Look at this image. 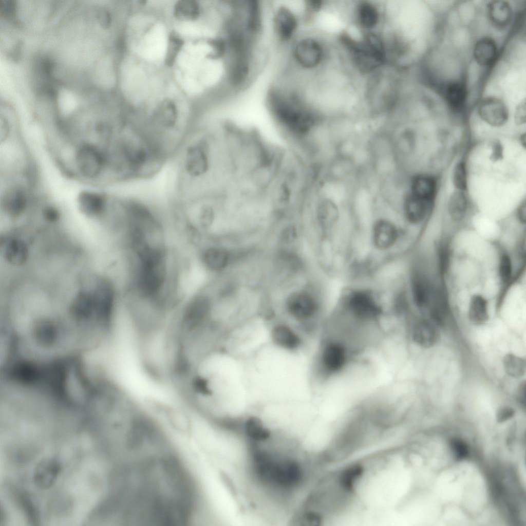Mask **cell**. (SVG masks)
I'll use <instances>...</instances> for the list:
<instances>
[{
  "mask_svg": "<svg viewBox=\"0 0 526 526\" xmlns=\"http://www.w3.org/2000/svg\"><path fill=\"white\" fill-rule=\"evenodd\" d=\"M480 117L493 126L503 125L509 118V112L505 103L500 99L490 97L482 100L478 109Z\"/></svg>",
  "mask_w": 526,
  "mask_h": 526,
  "instance_id": "277c9868",
  "label": "cell"
},
{
  "mask_svg": "<svg viewBox=\"0 0 526 526\" xmlns=\"http://www.w3.org/2000/svg\"><path fill=\"white\" fill-rule=\"evenodd\" d=\"M517 399L519 402L525 405V383H522L519 387L517 392Z\"/></svg>",
  "mask_w": 526,
  "mask_h": 526,
  "instance_id": "d590c367",
  "label": "cell"
},
{
  "mask_svg": "<svg viewBox=\"0 0 526 526\" xmlns=\"http://www.w3.org/2000/svg\"><path fill=\"white\" fill-rule=\"evenodd\" d=\"M517 215L518 220L521 223H525L526 219V205L525 200L519 206L517 212Z\"/></svg>",
  "mask_w": 526,
  "mask_h": 526,
  "instance_id": "e575fe53",
  "label": "cell"
},
{
  "mask_svg": "<svg viewBox=\"0 0 526 526\" xmlns=\"http://www.w3.org/2000/svg\"><path fill=\"white\" fill-rule=\"evenodd\" d=\"M468 317L472 322L476 324H481L487 320V303L481 295L472 296L469 306Z\"/></svg>",
  "mask_w": 526,
  "mask_h": 526,
  "instance_id": "7402d4cb",
  "label": "cell"
},
{
  "mask_svg": "<svg viewBox=\"0 0 526 526\" xmlns=\"http://www.w3.org/2000/svg\"><path fill=\"white\" fill-rule=\"evenodd\" d=\"M61 465L53 458H46L36 465L33 474L34 484L41 489H48L52 486L60 473Z\"/></svg>",
  "mask_w": 526,
  "mask_h": 526,
  "instance_id": "8992f818",
  "label": "cell"
},
{
  "mask_svg": "<svg viewBox=\"0 0 526 526\" xmlns=\"http://www.w3.org/2000/svg\"><path fill=\"white\" fill-rule=\"evenodd\" d=\"M467 208V200L463 191L454 192L448 200V209L451 218L455 221H460L465 216Z\"/></svg>",
  "mask_w": 526,
  "mask_h": 526,
  "instance_id": "603a6c76",
  "label": "cell"
},
{
  "mask_svg": "<svg viewBox=\"0 0 526 526\" xmlns=\"http://www.w3.org/2000/svg\"><path fill=\"white\" fill-rule=\"evenodd\" d=\"M526 107L525 100L520 103L517 106L515 115V120L518 125H521L525 122Z\"/></svg>",
  "mask_w": 526,
  "mask_h": 526,
  "instance_id": "4dcf8cb0",
  "label": "cell"
},
{
  "mask_svg": "<svg viewBox=\"0 0 526 526\" xmlns=\"http://www.w3.org/2000/svg\"><path fill=\"white\" fill-rule=\"evenodd\" d=\"M473 53L475 60L479 65L490 66L495 61L497 57L496 43L492 38L484 37L476 42Z\"/></svg>",
  "mask_w": 526,
  "mask_h": 526,
  "instance_id": "7c38bea8",
  "label": "cell"
},
{
  "mask_svg": "<svg viewBox=\"0 0 526 526\" xmlns=\"http://www.w3.org/2000/svg\"><path fill=\"white\" fill-rule=\"evenodd\" d=\"M452 180L455 187L458 191H464L467 187V176L465 164L462 162L458 163L453 171Z\"/></svg>",
  "mask_w": 526,
  "mask_h": 526,
  "instance_id": "83f0119b",
  "label": "cell"
},
{
  "mask_svg": "<svg viewBox=\"0 0 526 526\" xmlns=\"http://www.w3.org/2000/svg\"><path fill=\"white\" fill-rule=\"evenodd\" d=\"M2 205L4 210L9 215H19L26 206V198L23 191L17 187L9 189L3 197Z\"/></svg>",
  "mask_w": 526,
  "mask_h": 526,
  "instance_id": "2e32d148",
  "label": "cell"
},
{
  "mask_svg": "<svg viewBox=\"0 0 526 526\" xmlns=\"http://www.w3.org/2000/svg\"><path fill=\"white\" fill-rule=\"evenodd\" d=\"M444 97L448 105L453 109H461L467 98V90L464 84L460 81H453L447 84Z\"/></svg>",
  "mask_w": 526,
  "mask_h": 526,
  "instance_id": "e0dca14e",
  "label": "cell"
},
{
  "mask_svg": "<svg viewBox=\"0 0 526 526\" xmlns=\"http://www.w3.org/2000/svg\"><path fill=\"white\" fill-rule=\"evenodd\" d=\"M275 8L272 19L274 33L278 43L287 46L299 29V17L290 5L279 4Z\"/></svg>",
  "mask_w": 526,
  "mask_h": 526,
  "instance_id": "7a4b0ae2",
  "label": "cell"
},
{
  "mask_svg": "<svg viewBox=\"0 0 526 526\" xmlns=\"http://www.w3.org/2000/svg\"><path fill=\"white\" fill-rule=\"evenodd\" d=\"M202 259L207 267L213 270H219L225 267L228 257L224 250L212 248L203 252Z\"/></svg>",
  "mask_w": 526,
  "mask_h": 526,
  "instance_id": "cb8c5ba5",
  "label": "cell"
},
{
  "mask_svg": "<svg viewBox=\"0 0 526 526\" xmlns=\"http://www.w3.org/2000/svg\"><path fill=\"white\" fill-rule=\"evenodd\" d=\"M347 306L353 314L363 320L376 318L382 312L372 295L364 291L352 292L348 297Z\"/></svg>",
  "mask_w": 526,
  "mask_h": 526,
  "instance_id": "3957f363",
  "label": "cell"
},
{
  "mask_svg": "<svg viewBox=\"0 0 526 526\" xmlns=\"http://www.w3.org/2000/svg\"><path fill=\"white\" fill-rule=\"evenodd\" d=\"M345 348L341 344L331 343L324 349L322 362L325 369L329 372H335L343 368L346 361Z\"/></svg>",
  "mask_w": 526,
  "mask_h": 526,
  "instance_id": "30bf717a",
  "label": "cell"
},
{
  "mask_svg": "<svg viewBox=\"0 0 526 526\" xmlns=\"http://www.w3.org/2000/svg\"><path fill=\"white\" fill-rule=\"evenodd\" d=\"M435 285L423 274L417 273L411 279L414 301L419 308H427Z\"/></svg>",
  "mask_w": 526,
  "mask_h": 526,
  "instance_id": "9c48e42d",
  "label": "cell"
},
{
  "mask_svg": "<svg viewBox=\"0 0 526 526\" xmlns=\"http://www.w3.org/2000/svg\"><path fill=\"white\" fill-rule=\"evenodd\" d=\"M415 342L423 347H430L436 344L439 339V333L434 324L426 321L418 323L412 330Z\"/></svg>",
  "mask_w": 526,
  "mask_h": 526,
  "instance_id": "4fadbf2b",
  "label": "cell"
},
{
  "mask_svg": "<svg viewBox=\"0 0 526 526\" xmlns=\"http://www.w3.org/2000/svg\"><path fill=\"white\" fill-rule=\"evenodd\" d=\"M76 163L83 175L87 178H93L98 175L102 170L105 159L95 147L85 145L78 151Z\"/></svg>",
  "mask_w": 526,
  "mask_h": 526,
  "instance_id": "5b68a950",
  "label": "cell"
},
{
  "mask_svg": "<svg viewBox=\"0 0 526 526\" xmlns=\"http://www.w3.org/2000/svg\"><path fill=\"white\" fill-rule=\"evenodd\" d=\"M78 202L82 211L89 216L101 214L105 206V200L102 196L89 192H82L79 196Z\"/></svg>",
  "mask_w": 526,
  "mask_h": 526,
  "instance_id": "d6986e66",
  "label": "cell"
},
{
  "mask_svg": "<svg viewBox=\"0 0 526 526\" xmlns=\"http://www.w3.org/2000/svg\"><path fill=\"white\" fill-rule=\"evenodd\" d=\"M492 151L490 158L493 161H496L502 157L503 149L500 142L497 140L493 142Z\"/></svg>",
  "mask_w": 526,
  "mask_h": 526,
  "instance_id": "1f68e13d",
  "label": "cell"
},
{
  "mask_svg": "<svg viewBox=\"0 0 526 526\" xmlns=\"http://www.w3.org/2000/svg\"><path fill=\"white\" fill-rule=\"evenodd\" d=\"M184 45V41L179 35L172 31L168 36V44L164 58V62L168 67L172 66L178 53Z\"/></svg>",
  "mask_w": 526,
  "mask_h": 526,
  "instance_id": "484cf974",
  "label": "cell"
},
{
  "mask_svg": "<svg viewBox=\"0 0 526 526\" xmlns=\"http://www.w3.org/2000/svg\"><path fill=\"white\" fill-rule=\"evenodd\" d=\"M43 215L44 218L49 221H55L59 217L58 211L52 207L46 208L43 211Z\"/></svg>",
  "mask_w": 526,
  "mask_h": 526,
  "instance_id": "836d02e7",
  "label": "cell"
},
{
  "mask_svg": "<svg viewBox=\"0 0 526 526\" xmlns=\"http://www.w3.org/2000/svg\"><path fill=\"white\" fill-rule=\"evenodd\" d=\"M200 5L196 1L192 0L178 1L173 10L174 15L176 18L185 21L196 20L200 16Z\"/></svg>",
  "mask_w": 526,
  "mask_h": 526,
  "instance_id": "44dd1931",
  "label": "cell"
},
{
  "mask_svg": "<svg viewBox=\"0 0 526 526\" xmlns=\"http://www.w3.org/2000/svg\"><path fill=\"white\" fill-rule=\"evenodd\" d=\"M340 40L348 49L356 67L361 72H372L383 64L386 52L383 41L377 35L368 34L361 41H356L346 33Z\"/></svg>",
  "mask_w": 526,
  "mask_h": 526,
  "instance_id": "6da1fadb",
  "label": "cell"
},
{
  "mask_svg": "<svg viewBox=\"0 0 526 526\" xmlns=\"http://www.w3.org/2000/svg\"><path fill=\"white\" fill-rule=\"evenodd\" d=\"M515 414L514 410L510 407L501 408L498 412L497 420L500 422H504L512 418Z\"/></svg>",
  "mask_w": 526,
  "mask_h": 526,
  "instance_id": "d6a6232c",
  "label": "cell"
},
{
  "mask_svg": "<svg viewBox=\"0 0 526 526\" xmlns=\"http://www.w3.org/2000/svg\"><path fill=\"white\" fill-rule=\"evenodd\" d=\"M503 365L506 372L511 377L519 378L525 372V361L513 354H508L504 356Z\"/></svg>",
  "mask_w": 526,
  "mask_h": 526,
  "instance_id": "4316f807",
  "label": "cell"
},
{
  "mask_svg": "<svg viewBox=\"0 0 526 526\" xmlns=\"http://www.w3.org/2000/svg\"><path fill=\"white\" fill-rule=\"evenodd\" d=\"M437 191L435 179L427 175H418L412 180L410 193L412 194L434 202Z\"/></svg>",
  "mask_w": 526,
  "mask_h": 526,
  "instance_id": "9a60e30c",
  "label": "cell"
},
{
  "mask_svg": "<svg viewBox=\"0 0 526 526\" xmlns=\"http://www.w3.org/2000/svg\"><path fill=\"white\" fill-rule=\"evenodd\" d=\"M452 447L454 451L456 456L458 459L464 458L468 454L467 445L459 439L452 440Z\"/></svg>",
  "mask_w": 526,
  "mask_h": 526,
  "instance_id": "f546056e",
  "label": "cell"
},
{
  "mask_svg": "<svg viewBox=\"0 0 526 526\" xmlns=\"http://www.w3.org/2000/svg\"><path fill=\"white\" fill-rule=\"evenodd\" d=\"M272 334L275 343L287 349H296L301 343V339L298 334L286 325H279L275 327Z\"/></svg>",
  "mask_w": 526,
  "mask_h": 526,
  "instance_id": "ac0fdd59",
  "label": "cell"
},
{
  "mask_svg": "<svg viewBox=\"0 0 526 526\" xmlns=\"http://www.w3.org/2000/svg\"><path fill=\"white\" fill-rule=\"evenodd\" d=\"M287 307L293 316L300 320L312 316L317 309L314 300L305 293H295L291 296L288 300Z\"/></svg>",
  "mask_w": 526,
  "mask_h": 526,
  "instance_id": "ba28073f",
  "label": "cell"
},
{
  "mask_svg": "<svg viewBox=\"0 0 526 526\" xmlns=\"http://www.w3.org/2000/svg\"><path fill=\"white\" fill-rule=\"evenodd\" d=\"M433 202L416 196L410 192L404 202V212L407 220L411 223H419L427 216Z\"/></svg>",
  "mask_w": 526,
  "mask_h": 526,
  "instance_id": "52a82bcc",
  "label": "cell"
},
{
  "mask_svg": "<svg viewBox=\"0 0 526 526\" xmlns=\"http://www.w3.org/2000/svg\"><path fill=\"white\" fill-rule=\"evenodd\" d=\"M499 274L500 279L506 283L511 279L512 274V261L509 256L503 254L500 257L499 265Z\"/></svg>",
  "mask_w": 526,
  "mask_h": 526,
  "instance_id": "f1b7e54d",
  "label": "cell"
},
{
  "mask_svg": "<svg viewBox=\"0 0 526 526\" xmlns=\"http://www.w3.org/2000/svg\"><path fill=\"white\" fill-rule=\"evenodd\" d=\"M398 235L396 228L388 221L380 220L374 226L373 240L375 246L379 249L391 247L396 241Z\"/></svg>",
  "mask_w": 526,
  "mask_h": 526,
  "instance_id": "8fae6325",
  "label": "cell"
},
{
  "mask_svg": "<svg viewBox=\"0 0 526 526\" xmlns=\"http://www.w3.org/2000/svg\"><path fill=\"white\" fill-rule=\"evenodd\" d=\"M487 13L492 24L501 29L510 23L512 11L510 5L507 2L495 1L488 4Z\"/></svg>",
  "mask_w": 526,
  "mask_h": 526,
  "instance_id": "5bb4252c",
  "label": "cell"
},
{
  "mask_svg": "<svg viewBox=\"0 0 526 526\" xmlns=\"http://www.w3.org/2000/svg\"><path fill=\"white\" fill-rule=\"evenodd\" d=\"M358 20L361 25L365 28H373L379 20V13L377 8L371 3L362 2L358 7Z\"/></svg>",
  "mask_w": 526,
  "mask_h": 526,
  "instance_id": "d4e9b609",
  "label": "cell"
},
{
  "mask_svg": "<svg viewBox=\"0 0 526 526\" xmlns=\"http://www.w3.org/2000/svg\"><path fill=\"white\" fill-rule=\"evenodd\" d=\"M4 256L11 264L23 265L26 262L28 257L27 247L22 241L13 238L5 245Z\"/></svg>",
  "mask_w": 526,
  "mask_h": 526,
  "instance_id": "ffe728a7",
  "label": "cell"
}]
</instances>
